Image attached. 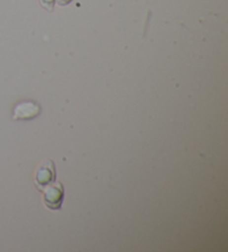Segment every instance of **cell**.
<instances>
[{"instance_id":"6da1fadb","label":"cell","mask_w":228,"mask_h":252,"mask_svg":"<svg viewBox=\"0 0 228 252\" xmlns=\"http://www.w3.org/2000/svg\"><path fill=\"white\" fill-rule=\"evenodd\" d=\"M42 190L45 205L52 210L60 209L64 199V188L60 182H51Z\"/></svg>"},{"instance_id":"7a4b0ae2","label":"cell","mask_w":228,"mask_h":252,"mask_svg":"<svg viewBox=\"0 0 228 252\" xmlns=\"http://www.w3.org/2000/svg\"><path fill=\"white\" fill-rule=\"evenodd\" d=\"M55 178V164L50 160H46L41 164H39L36 173H35V182L39 189H43L46 186L54 182Z\"/></svg>"},{"instance_id":"3957f363","label":"cell","mask_w":228,"mask_h":252,"mask_svg":"<svg viewBox=\"0 0 228 252\" xmlns=\"http://www.w3.org/2000/svg\"><path fill=\"white\" fill-rule=\"evenodd\" d=\"M41 108L37 102L32 101V100H26V101L19 102L16 105L12 111V118L16 120H28L33 119L40 114Z\"/></svg>"},{"instance_id":"277c9868","label":"cell","mask_w":228,"mask_h":252,"mask_svg":"<svg viewBox=\"0 0 228 252\" xmlns=\"http://www.w3.org/2000/svg\"><path fill=\"white\" fill-rule=\"evenodd\" d=\"M52 1H54V0H42V3L43 5H45L47 8H52Z\"/></svg>"},{"instance_id":"5b68a950","label":"cell","mask_w":228,"mask_h":252,"mask_svg":"<svg viewBox=\"0 0 228 252\" xmlns=\"http://www.w3.org/2000/svg\"><path fill=\"white\" fill-rule=\"evenodd\" d=\"M70 0H58V2L61 3V5H66V3H68Z\"/></svg>"}]
</instances>
